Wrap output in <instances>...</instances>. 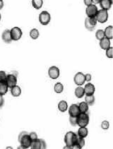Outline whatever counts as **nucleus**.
Returning <instances> with one entry per match:
<instances>
[{"label":"nucleus","instance_id":"nucleus-1","mask_svg":"<svg viewBox=\"0 0 113 149\" xmlns=\"http://www.w3.org/2000/svg\"><path fill=\"white\" fill-rule=\"evenodd\" d=\"M77 138H78V135L76 134L73 132H68L64 136L65 144L66 146L71 147L76 143Z\"/></svg>","mask_w":113,"mask_h":149},{"label":"nucleus","instance_id":"nucleus-2","mask_svg":"<svg viewBox=\"0 0 113 149\" xmlns=\"http://www.w3.org/2000/svg\"><path fill=\"white\" fill-rule=\"evenodd\" d=\"M89 124V116L87 113H80L77 116V125L79 127H86Z\"/></svg>","mask_w":113,"mask_h":149},{"label":"nucleus","instance_id":"nucleus-3","mask_svg":"<svg viewBox=\"0 0 113 149\" xmlns=\"http://www.w3.org/2000/svg\"><path fill=\"white\" fill-rule=\"evenodd\" d=\"M108 11L106 10L100 9L98 11L97 14L95 16L96 19L97 20V22H99L100 23H105L108 21Z\"/></svg>","mask_w":113,"mask_h":149},{"label":"nucleus","instance_id":"nucleus-4","mask_svg":"<svg viewBox=\"0 0 113 149\" xmlns=\"http://www.w3.org/2000/svg\"><path fill=\"white\" fill-rule=\"evenodd\" d=\"M39 22L43 26H47L51 21L50 14L47 11H43L39 15Z\"/></svg>","mask_w":113,"mask_h":149},{"label":"nucleus","instance_id":"nucleus-5","mask_svg":"<svg viewBox=\"0 0 113 149\" xmlns=\"http://www.w3.org/2000/svg\"><path fill=\"white\" fill-rule=\"evenodd\" d=\"M97 20L95 17L88 18L87 17L85 19L84 25L86 29L89 31H93L95 30L96 25H97Z\"/></svg>","mask_w":113,"mask_h":149},{"label":"nucleus","instance_id":"nucleus-6","mask_svg":"<svg viewBox=\"0 0 113 149\" xmlns=\"http://www.w3.org/2000/svg\"><path fill=\"white\" fill-rule=\"evenodd\" d=\"M10 33H11V37L12 41H18L21 38L23 33H22L21 29L19 27H14L10 30Z\"/></svg>","mask_w":113,"mask_h":149},{"label":"nucleus","instance_id":"nucleus-7","mask_svg":"<svg viewBox=\"0 0 113 149\" xmlns=\"http://www.w3.org/2000/svg\"><path fill=\"white\" fill-rule=\"evenodd\" d=\"M98 11V7L95 4H90V5L88 6L86 9V16L88 18L95 17L96 16V14H97Z\"/></svg>","mask_w":113,"mask_h":149},{"label":"nucleus","instance_id":"nucleus-8","mask_svg":"<svg viewBox=\"0 0 113 149\" xmlns=\"http://www.w3.org/2000/svg\"><path fill=\"white\" fill-rule=\"evenodd\" d=\"M60 75L59 69L56 66L50 67L48 69V76L51 79H56Z\"/></svg>","mask_w":113,"mask_h":149},{"label":"nucleus","instance_id":"nucleus-9","mask_svg":"<svg viewBox=\"0 0 113 149\" xmlns=\"http://www.w3.org/2000/svg\"><path fill=\"white\" fill-rule=\"evenodd\" d=\"M74 81L77 86H82L86 82L85 80V75L82 72H78L75 74L74 78Z\"/></svg>","mask_w":113,"mask_h":149},{"label":"nucleus","instance_id":"nucleus-10","mask_svg":"<svg viewBox=\"0 0 113 149\" xmlns=\"http://www.w3.org/2000/svg\"><path fill=\"white\" fill-rule=\"evenodd\" d=\"M6 83H7L8 88H11L17 84V77L13 74H8L7 76V79H6Z\"/></svg>","mask_w":113,"mask_h":149},{"label":"nucleus","instance_id":"nucleus-11","mask_svg":"<svg viewBox=\"0 0 113 149\" xmlns=\"http://www.w3.org/2000/svg\"><path fill=\"white\" fill-rule=\"evenodd\" d=\"M31 142H32V141H31V139L30 138L28 134H26V135L23 136L21 138L20 141H19V143L21 144V146L23 147V149H26V148H30Z\"/></svg>","mask_w":113,"mask_h":149},{"label":"nucleus","instance_id":"nucleus-12","mask_svg":"<svg viewBox=\"0 0 113 149\" xmlns=\"http://www.w3.org/2000/svg\"><path fill=\"white\" fill-rule=\"evenodd\" d=\"M84 93L86 95H94L95 91H96V88H95L94 85L91 83H88L87 84L85 85Z\"/></svg>","mask_w":113,"mask_h":149},{"label":"nucleus","instance_id":"nucleus-13","mask_svg":"<svg viewBox=\"0 0 113 149\" xmlns=\"http://www.w3.org/2000/svg\"><path fill=\"white\" fill-rule=\"evenodd\" d=\"M80 110L78 105L73 104L69 108V114L70 117H77L80 114Z\"/></svg>","mask_w":113,"mask_h":149},{"label":"nucleus","instance_id":"nucleus-14","mask_svg":"<svg viewBox=\"0 0 113 149\" xmlns=\"http://www.w3.org/2000/svg\"><path fill=\"white\" fill-rule=\"evenodd\" d=\"M99 4L101 7V9L108 11L110 9L111 7H112V0H101Z\"/></svg>","mask_w":113,"mask_h":149},{"label":"nucleus","instance_id":"nucleus-15","mask_svg":"<svg viewBox=\"0 0 113 149\" xmlns=\"http://www.w3.org/2000/svg\"><path fill=\"white\" fill-rule=\"evenodd\" d=\"M1 39L5 43H10L12 41L11 37V33H10V30L7 29L2 33L1 35Z\"/></svg>","mask_w":113,"mask_h":149},{"label":"nucleus","instance_id":"nucleus-16","mask_svg":"<svg viewBox=\"0 0 113 149\" xmlns=\"http://www.w3.org/2000/svg\"><path fill=\"white\" fill-rule=\"evenodd\" d=\"M100 47L101 49L106 50L107 49L110 47V40L106 38H104L101 41H100Z\"/></svg>","mask_w":113,"mask_h":149},{"label":"nucleus","instance_id":"nucleus-17","mask_svg":"<svg viewBox=\"0 0 113 149\" xmlns=\"http://www.w3.org/2000/svg\"><path fill=\"white\" fill-rule=\"evenodd\" d=\"M74 94H75V96L77 98H82L84 96V88L82 87V86H78V87L75 89Z\"/></svg>","mask_w":113,"mask_h":149},{"label":"nucleus","instance_id":"nucleus-18","mask_svg":"<svg viewBox=\"0 0 113 149\" xmlns=\"http://www.w3.org/2000/svg\"><path fill=\"white\" fill-rule=\"evenodd\" d=\"M58 110L61 112H65L68 110V103L66 100H61L58 103Z\"/></svg>","mask_w":113,"mask_h":149},{"label":"nucleus","instance_id":"nucleus-19","mask_svg":"<svg viewBox=\"0 0 113 149\" xmlns=\"http://www.w3.org/2000/svg\"><path fill=\"white\" fill-rule=\"evenodd\" d=\"M11 93L13 97L17 98V97L20 96L21 94V88L19 86L16 85V86L11 88Z\"/></svg>","mask_w":113,"mask_h":149},{"label":"nucleus","instance_id":"nucleus-20","mask_svg":"<svg viewBox=\"0 0 113 149\" xmlns=\"http://www.w3.org/2000/svg\"><path fill=\"white\" fill-rule=\"evenodd\" d=\"M112 29L113 27L112 26H108L104 31V33H105V37L109 40H112L113 38L112 34Z\"/></svg>","mask_w":113,"mask_h":149},{"label":"nucleus","instance_id":"nucleus-21","mask_svg":"<svg viewBox=\"0 0 113 149\" xmlns=\"http://www.w3.org/2000/svg\"><path fill=\"white\" fill-rule=\"evenodd\" d=\"M8 88L6 81H0V95H5L8 91Z\"/></svg>","mask_w":113,"mask_h":149},{"label":"nucleus","instance_id":"nucleus-22","mask_svg":"<svg viewBox=\"0 0 113 149\" xmlns=\"http://www.w3.org/2000/svg\"><path fill=\"white\" fill-rule=\"evenodd\" d=\"M78 108H79L80 112L81 113H86L88 111L89 109V105L86 103V102H80L79 105H78Z\"/></svg>","mask_w":113,"mask_h":149},{"label":"nucleus","instance_id":"nucleus-23","mask_svg":"<svg viewBox=\"0 0 113 149\" xmlns=\"http://www.w3.org/2000/svg\"><path fill=\"white\" fill-rule=\"evenodd\" d=\"M88 134V130L86 127H80L78 130V136L82 137V138H86Z\"/></svg>","mask_w":113,"mask_h":149},{"label":"nucleus","instance_id":"nucleus-24","mask_svg":"<svg viewBox=\"0 0 113 149\" xmlns=\"http://www.w3.org/2000/svg\"><path fill=\"white\" fill-rule=\"evenodd\" d=\"M32 6L35 9H40L42 8L43 4V0H32Z\"/></svg>","mask_w":113,"mask_h":149},{"label":"nucleus","instance_id":"nucleus-25","mask_svg":"<svg viewBox=\"0 0 113 149\" xmlns=\"http://www.w3.org/2000/svg\"><path fill=\"white\" fill-rule=\"evenodd\" d=\"M54 90L56 93H62L64 90V86L62 83L60 82H58V83H55L54 86Z\"/></svg>","mask_w":113,"mask_h":149},{"label":"nucleus","instance_id":"nucleus-26","mask_svg":"<svg viewBox=\"0 0 113 149\" xmlns=\"http://www.w3.org/2000/svg\"><path fill=\"white\" fill-rule=\"evenodd\" d=\"M29 35L30 37H31L33 40H36L38 39V37H39L40 33L38 29H36V28H33V29L31 30V31H30Z\"/></svg>","mask_w":113,"mask_h":149},{"label":"nucleus","instance_id":"nucleus-27","mask_svg":"<svg viewBox=\"0 0 113 149\" xmlns=\"http://www.w3.org/2000/svg\"><path fill=\"white\" fill-rule=\"evenodd\" d=\"M85 102L89 105V106H92L94 105L95 103V97L94 95H86L85 98Z\"/></svg>","mask_w":113,"mask_h":149},{"label":"nucleus","instance_id":"nucleus-28","mask_svg":"<svg viewBox=\"0 0 113 149\" xmlns=\"http://www.w3.org/2000/svg\"><path fill=\"white\" fill-rule=\"evenodd\" d=\"M30 148L31 149H41V142L39 138L32 141Z\"/></svg>","mask_w":113,"mask_h":149},{"label":"nucleus","instance_id":"nucleus-29","mask_svg":"<svg viewBox=\"0 0 113 149\" xmlns=\"http://www.w3.org/2000/svg\"><path fill=\"white\" fill-rule=\"evenodd\" d=\"M96 39L98 40V41H101L102 39H103L105 37V33H104V31L102 29H99L96 31Z\"/></svg>","mask_w":113,"mask_h":149},{"label":"nucleus","instance_id":"nucleus-30","mask_svg":"<svg viewBox=\"0 0 113 149\" xmlns=\"http://www.w3.org/2000/svg\"><path fill=\"white\" fill-rule=\"evenodd\" d=\"M76 144H78V145L80 146L81 147H84L86 144V142H85V138H82V137H80L78 136V138H77V141Z\"/></svg>","mask_w":113,"mask_h":149},{"label":"nucleus","instance_id":"nucleus-31","mask_svg":"<svg viewBox=\"0 0 113 149\" xmlns=\"http://www.w3.org/2000/svg\"><path fill=\"white\" fill-rule=\"evenodd\" d=\"M105 51H106V53H105V54H106L107 57L110 58V59H112V53H113L112 47H111V46H110V47L109 48L107 49Z\"/></svg>","mask_w":113,"mask_h":149},{"label":"nucleus","instance_id":"nucleus-32","mask_svg":"<svg viewBox=\"0 0 113 149\" xmlns=\"http://www.w3.org/2000/svg\"><path fill=\"white\" fill-rule=\"evenodd\" d=\"M109 127H110L109 122L106 121V120L102 122V123H101V128H102V129H104V130H108V129H109Z\"/></svg>","mask_w":113,"mask_h":149},{"label":"nucleus","instance_id":"nucleus-33","mask_svg":"<svg viewBox=\"0 0 113 149\" xmlns=\"http://www.w3.org/2000/svg\"><path fill=\"white\" fill-rule=\"evenodd\" d=\"M69 122L71 125L75 126L77 125V117H69Z\"/></svg>","mask_w":113,"mask_h":149},{"label":"nucleus","instance_id":"nucleus-34","mask_svg":"<svg viewBox=\"0 0 113 149\" xmlns=\"http://www.w3.org/2000/svg\"><path fill=\"white\" fill-rule=\"evenodd\" d=\"M7 76V74H6L5 71H0V81H6Z\"/></svg>","mask_w":113,"mask_h":149},{"label":"nucleus","instance_id":"nucleus-35","mask_svg":"<svg viewBox=\"0 0 113 149\" xmlns=\"http://www.w3.org/2000/svg\"><path fill=\"white\" fill-rule=\"evenodd\" d=\"M28 135H29V137L31 139V141H34V140L38 139V134H37L35 132H31V133H30Z\"/></svg>","mask_w":113,"mask_h":149},{"label":"nucleus","instance_id":"nucleus-36","mask_svg":"<svg viewBox=\"0 0 113 149\" xmlns=\"http://www.w3.org/2000/svg\"><path fill=\"white\" fill-rule=\"evenodd\" d=\"M40 142H41V149L47 148V144H46L45 141L44 139L41 138V139H40Z\"/></svg>","mask_w":113,"mask_h":149},{"label":"nucleus","instance_id":"nucleus-37","mask_svg":"<svg viewBox=\"0 0 113 149\" xmlns=\"http://www.w3.org/2000/svg\"><path fill=\"white\" fill-rule=\"evenodd\" d=\"M91 78H92L91 74H86V75H85V80H86V81L90 82V81H91Z\"/></svg>","mask_w":113,"mask_h":149},{"label":"nucleus","instance_id":"nucleus-38","mask_svg":"<svg viewBox=\"0 0 113 149\" xmlns=\"http://www.w3.org/2000/svg\"><path fill=\"white\" fill-rule=\"evenodd\" d=\"M84 3L86 7L90 5V4H93V0H84Z\"/></svg>","mask_w":113,"mask_h":149},{"label":"nucleus","instance_id":"nucleus-39","mask_svg":"<svg viewBox=\"0 0 113 149\" xmlns=\"http://www.w3.org/2000/svg\"><path fill=\"white\" fill-rule=\"evenodd\" d=\"M28 134V132H26V131H23V132H21V133L19 134V141H20L21 138L23 136L26 135V134Z\"/></svg>","mask_w":113,"mask_h":149},{"label":"nucleus","instance_id":"nucleus-40","mask_svg":"<svg viewBox=\"0 0 113 149\" xmlns=\"http://www.w3.org/2000/svg\"><path fill=\"white\" fill-rule=\"evenodd\" d=\"M4 97H3V95H0V108H1V107L4 105Z\"/></svg>","mask_w":113,"mask_h":149},{"label":"nucleus","instance_id":"nucleus-41","mask_svg":"<svg viewBox=\"0 0 113 149\" xmlns=\"http://www.w3.org/2000/svg\"><path fill=\"white\" fill-rule=\"evenodd\" d=\"M71 148L72 149H81L82 148V147L80 146L78 144H74L72 146H71Z\"/></svg>","mask_w":113,"mask_h":149},{"label":"nucleus","instance_id":"nucleus-42","mask_svg":"<svg viewBox=\"0 0 113 149\" xmlns=\"http://www.w3.org/2000/svg\"><path fill=\"white\" fill-rule=\"evenodd\" d=\"M3 7H4V1L3 0H0V10L2 9Z\"/></svg>","mask_w":113,"mask_h":149},{"label":"nucleus","instance_id":"nucleus-43","mask_svg":"<svg viewBox=\"0 0 113 149\" xmlns=\"http://www.w3.org/2000/svg\"><path fill=\"white\" fill-rule=\"evenodd\" d=\"M100 1L101 0H93V3H94V4H99Z\"/></svg>","mask_w":113,"mask_h":149},{"label":"nucleus","instance_id":"nucleus-44","mask_svg":"<svg viewBox=\"0 0 113 149\" xmlns=\"http://www.w3.org/2000/svg\"><path fill=\"white\" fill-rule=\"evenodd\" d=\"M71 147L68 146H65V147H64V149H71Z\"/></svg>","mask_w":113,"mask_h":149},{"label":"nucleus","instance_id":"nucleus-45","mask_svg":"<svg viewBox=\"0 0 113 149\" xmlns=\"http://www.w3.org/2000/svg\"><path fill=\"white\" fill-rule=\"evenodd\" d=\"M7 148H11V149H12L13 148H12V147H10V146H9V147H7Z\"/></svg>","mask_w":113,"mask_h":149},{"label":"nucleus","instance_id":"nucleus-46","mask_svg":"<svg viewBox=\"0 0 113 149\" xmlns=\"http://www.w3.org/2000/svg\"><path fill=\"white\" fill-rule=\"evenodd\" d=\"M1 15L0 14V21H1Z\"/></svg>","mask_w":113,"mask_h":149}]
</instances>
